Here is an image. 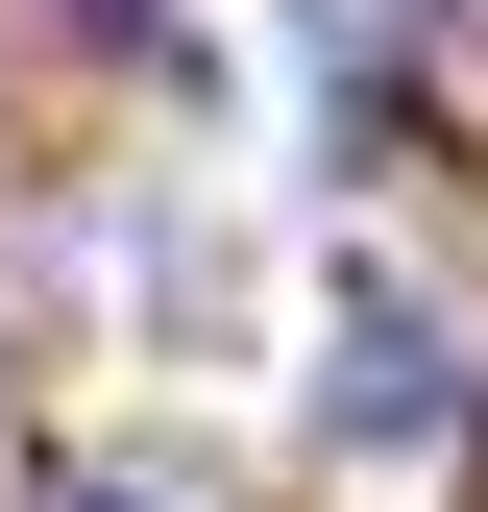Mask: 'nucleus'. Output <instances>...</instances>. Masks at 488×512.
<instances>
[{
	"instance_id": "nucleus-1",
	"label": "nucleus",
	"mask_w": 488,
	"mask_h": 512,
	"mask_svg": "<svg viewBox=\"0 0 488 512\" xmlns=\"http://www.w3.org/2000/svg\"><path fill=\"white\" fill-rule=\"evenodd\" d=\"M342 415H366V439H415V415H440V366H415V317H366V342H342Z\"/></svg>"
},
{
	"instance_id": "nucleus-2",
	"label": "nucleus",
	"mask_w": 488,
	"mask_h": 512,
	"mask_svg": "<svg viewBox=\"0 0 488 512\" xmlns=\"http://www.w3.org/2000/svg\"><path fill=\"white\" fill-rule=\"evenodd\" d=\"M74 512H147V488H74Z\"/></svg>"
}]
</instances>
